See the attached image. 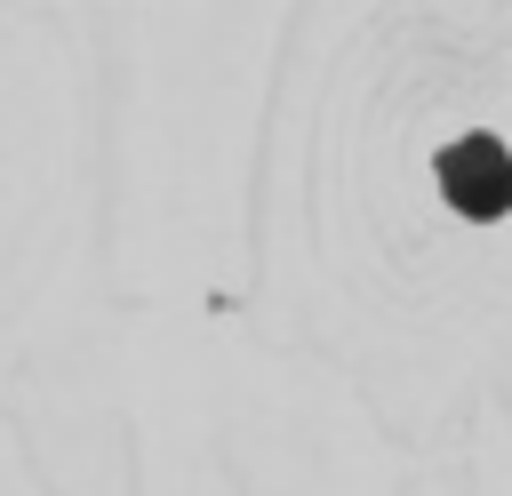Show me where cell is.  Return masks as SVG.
<instances>
[{"label":"cell","mask_w":512,"mask_h":496,"mask_svg":"<svg viewBox=\"0 0 512 496\" xmlns=\"http://www.w3.org/2000/svg\"><path fill=\"white\" fill-rule=\"evenodd\" d=\"M440 176H448V200H456L464 216H496V208L512 200V160H504V144H488V136H464V144L440 160Z\"/></svg>","instance_id":"obj_1"}]
</instances>
